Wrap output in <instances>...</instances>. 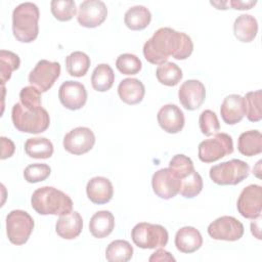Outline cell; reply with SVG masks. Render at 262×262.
<instances>
[{"mask_svg":"<svg viewBox=\"0 0 262 262\" xmlns=\"http://www.w3.org/2000/svg\"><path fill=\"white\" fill-rule=\"evenodd\" d=\"M193 50L191 38L171 28H160L143 45V55L152 64L166 62L169 56L175 59H186Z\"/></svg>","mask_w":262,"mask_h":262,"instance_id":"1","label":"cell"},{"mask_svg":"<svg viewBox=\"0 0 262 262\" xmlns=\"http://www.w3.org/2000/svg\"><path fill=\"white\" fill-rule=\"evenodd\" d=\"M32 208L40 215H66L73 211V201L63 191L43 186L36 189L31 198Z\"/></svg>","mask_w":262,"mask_h":262,"instance_id":"2","label":"cell"},{"mask_svg":"<svg viewBox=\"0 0 262 262\" xmlns=\"http://www.w3.org/2000/svg\"><path fill=\"white\" fill-rule=\"evenodd\" d=\"M39 8L32 2L17 5L12 12V33L23 43L33 42L39 33Z\"/></svg>","mask_w":262,"mask_h":262,"instance_id":"3","label":"cell"},{"mask_svg":"<svg viewBox=\"0 0 262 262\" xmlns=\"http://www.w3.org/2000/svg\"><path fill=\"white\" fill-rule=\"evenodd\" d=\"M11 120L18 131L31 134L44 132L50 124V118L45 108L41 106L35 110H28L20 102H16L12 106Z\"/></svg>","mask_w":262,"mask_h":262,"instance_id":"4","label":"cell"},{"mask_svg":"<svg viewBox=\"0 0 262 262\" xmlns=\"http://www.w3.org/2000/svg\"><path fill=\"white\" fill-rule=\"evenodd\" d=\"M249 165L238 159H232L211 167L209 175L218 185H236L249 176Z\"/></svg>","mask_w":262,"mask_h":262,"instance_id":"5","label":"cell"},{"mask_svg":"<svg viewBox=\"0 0 262 262\" xmlns=\"http://www.w3.org/2000/svg\"><path fill=\"white\" fill-rule=\"evenodd\" d=\"M131 237L133 243L141 249H158L167 245L169 234L160 224L140 222L133 227Z\"/></svg>","mask_w":262,"mask_h":262,"instance_id":"6","label":"cell"},{"mask_svg":"<svg viewBox=\"0 0 262 262\" xmlns=\"http://www.w3.org/2000/svg\"><path fill=\"white\" fill-rule=\"evenodd\" d=\"M34 220L28 212L12 210L6 216V234L9 242L16 246L26 244L34 229Z\"/></svg>","mask_w":262,"mask_h":262,"instance_id":"7","label":"cell"},{"mask_svg":"<svg viewBox=\"0 0 262 262\" xmlns=\"http://www.w3.org/2000/svg\"><path fill=\"white\" fill-rule=\"evenodd\" d=\"M233 152V141L226 133H216L212 138L199 144V159L203 163H213Z\"/></svg>","mask_w":262,"mask_h":262,"instance_id":"8","label":"cell"},{"mask_svg":"<svg viewBox=\"0 0 262 262\" xmlns=\"http://www.w3.org/2000/svg\"><path fill=\"white\" fill-rule=\"evenodd\" d=\"M60 64L56 61L41 59L30 72L29 83L41 93L48 91L60 75Z\"/></svg>","mask_w":262,"mask_h":262,"instance_id":"9","label":"cell"},{"mask_svg":"<svg viewBox=\"0 0 262 262\" xmlns=\"http://www.w3.org/2000/svg\"><path fill=\"white\" fill-rule=\"evenodd\" d=\"M208 234L217 241L235 242L244 235V225L236 218L222 216L214 220L208 226Z\"/></svg>","mask_w":262,"mask_h":262,"instance_id":"10","label":"cell"},{"mask_svg":"<svg viewBox=\"0 0 262 262\" xmlns=\"http://www.w3.org/2000/svg\"><path fill=\"white\" fill-rule=\"evenodd\" d=\"M237 211L247 219H257L262 211V187L251 184L245 187L237 199Z\"/></svg>","mask_w":262,"mask_h":262,"instance_id":"11","label":"cell"},{"mask_svg":"<svg viewBox=\"0 0 262 262\" xmlns=\"http://www.w3.org/2000/svg\"><path fill=\"white\" fill-rule=\"evenodd\" d=\"M95 143V135L90 128L77 127L68 132L63 137V147L73 155H83L92 149Z\"/></svg>","mask_w":262,"mask_h":262,"instance_id":"12","label":"cell"},{"mask_svg":"<svg viewBox=\"0 0 262 262\" xmlns=\"http://www.w3.org/2000/svg\"><path fill=\"white\" fill-rule=\"evenodd\" d=\"M154 192L163 200H169L179 193L181 180L169 168H163L154 173L151 178Z\"/></svg>","mask_w":262,"mask_h":262,"instance_id":"13","label":"cell"},{"mask_svg":"<svg viewBox=\"0 0 262 262\" xmlns=\"http://www.w3.org/2000/svg\"><path fill=\"white\" fill-rule=\"evenodd\" d=\"M106 5L100 0H85L79 5L78 23L85 28H96L106 18Z\"/></svg>","mask_w":262,"mask_h":262,"instance_id":"14","label":"cell"},{"mask_svg":"<svg viewBox=\"0 0 262 262\" xmlns=\"http://www.w3.org/2000/svg\"><path fill=\"white\" fill-rule=\"evenodd\" d=\"M58 98L64 107L71 111H77L85 105L87 101V91L82 83L70 80L60 85Z\"/></svg>","mask_w":262,"mask_h":262,"instance_id":"15","label":"cell"},{"mask_svg":"<svg viewBox=\"0 0 262 262\" xmlns=\"http://www.w3.org/2000/svg\"><path fill=\"white\" fill-rule=\"evenodd\" d=\"M178 98L184 108L194 111L205 101L206 88L199 80H187L181 84L178 90Z\"/></svg>","mask_w":262,"mask_h":262,"instance_id":"16","label":"cell"},{"mask_svg":"<svg viewBox=\"0 0 262 262\" xmlns=\"http://www.w3.org/2000/svg\"><path fill=\"white\" fill-rule=\"evenodd\" d=\"M160 127L170 134L180 132L184 127V114L176 104H165L157 115Z\"/></svg>","mask_w":262,"mask_h":262,"instance_id":"17","label":"cell"},{"mask_svg":"<svg viewBox=\"0 0 262 262\" xmlns=\"http://www.w3.org/2000/svg\"><path fill=\"white\" fill-rule=\"evenodd\" d=\"M222 120L227 125H234L246 116L245 98L238 94H230L224 98L220 106Z\"/></svg>","mask_w":262,"mask_h":262,"instance_id":"18","label":"cell"},{"mask_svg":"<svg viewBox=\"0 0 262 262\" xmlns=\"http://www.w3.org/2000/svg\"><path fill=\"white\" fill-rule=\"evenodd\" d=\"M86 193L88 199L96 205L108 203L114 194L112 182L102 176L91 178L86 185Z\"/></svg>","mask_w":262,"mask_h":262,"instance_id":"19","label":"cell"},{"mask_svg":"<svg viewBox=\"0 0 262 262\" xmlns=\"http://www.w3.org/2000/svg\"><path fill=\"white\" fill-rule=\"evenodd\" d=\"M203 245V237L200 231L192 226H184L175 234L176 249L184 254L198 251Z\"/></svg>","mask_w":262,"mask_h":262,"instance_id":"20","label":"cell"},{"mask_svg":"<svg viewBox=\"0 0 262 262\" xmlns=\"http://www.w3.org/2000/svg\"><path fill=\"white\" fill-rule=\"evenodd\" d=\"M82 229L83 219L76 211L59 216V219L55 224L56 233L64 239L76 238L81 233Z\"/></svg>","mask_w":262,"mask_h":262,"instance_id":"21","label":"cell"},{"mask_svg":"<svg viewBox=\"0 0 262 262\" xmlns=\"http://www.w3.org/2000/svg\"><path fill=\"white\" fill-rule=\"evenodd\" d=\"M145 93L143 83L136 78L123 79L118 86V94L121 100L127 104L139 103Z\"/></svg>","mask_w":262,"mask_h":262,"instance_id":"22","label":"cell"},{"mask_svg":"<svg viewBox=\"0 0 262 262\" xmlns=\"http://www.w3.org/2000/svg\"><path fill=\"white\" fill-rule=\"evenodd\" d=\"M115 227L114 215L106 210L93 214L89 222V230L96 238H104L110 235Z\"/></svg>","mask_w":262,"mask_h":262,"instance_id":"23","label":"cell"},{"mask_svg":"<svg viewBox=\"0 0 262 262\" xmlns=\"http://www.w3.org/2000/svg\"><path fill=\"white\" fill-rule=\"evenodd\" d=\"M258 33L257 19L250 14H241L233 23V34L235 38L244 43L255 39Z\"/></svg>","mask_w":262,"mask_h":262,"instance_id":"24","label":"cell"},{"mask_svg":"<svg viewBox=\"0 0 262 262\" xmlns=\"http://www.w3.org/2000/svg\"><path fill=\"white\" fill-rule=\"evenodd\" d=\"M151 20V13L145 6L135 5L130 7L124 15L126 27L132 31L145 29Z\"/></svg>","mask_w":262,"mask_h":262,"instance_id":"25","label":"cell"},{"mask_svg":"<svg viewBox=\"0 0 262 262\" xmlns=\"http://www.w3.org/2000/svg\"><path fill=\"white\" fill-rule=\"evenodd\" d=\"M238 151L247 157L259 155L262 151V134L258 130L243 132L237 140Z\"/></svg>","mask_w":262,"mask_h":262,"instance_id":"26","label":"cell"},{"mask_svg":"<svg viewBox=\"0 0 262 262\" xmlns=\"http://www.w3.org/2000/svg\"><path fill=\"white\" fill-rule=\"evenodd\" d=\"M25 151L30 158L48 159L53 154V144L46 137L29 138L25 142Z\"/></svg>","mask_w":262,"mask_h":262,"instance_id":"27","label":"cell"},{"mask_svg":"<svg viewBox=\"0 0 262 262\" xmlns=\"http://www.w3.org/2000/svg\"><path fill=\"white\" fill-rule=\"evenodd\" d=\"M114 81V71L107 63H100L93 70L91 76V84L94 90L99 92L107 91L112 88Z\"/></svg>","mask_w":262,"mask_h":262,"instance_id":"28","label":"cell"},{"mask_svg":"<svg viewBox=\"0 0 262 262\" xmlns=\"http://www.w3.org/2000/svg\"><path fill=\"white\" fill-rule=\"evenodd\" d=\"M133 256V248L129 242L116 239L105 250V258L110 262H127Z\"/></svg>","mask_w":262,"mask_h":262,"instance_id":"29","label":"cell"},{"mask_svg":"<svg viewBox=\"0 0 262 262\" xmlns=\"http://www.w3.org/2000/svg\"><path fill=\"white\" fill-rule=\"evenodd\" d=\"M90 67V57L82 51H74L66 58V68L73 77H83Z\"/></svg>","mask_w":262,"mask_h":262,"instance_id":"30","label":"cell"},{"mask_svg":"<svg viewBox=\"0 0 262 262\" xmlns=\"http://www.w3.org/2000/svg\"><path fill=\"white\" fill-rule=\"evenodd\" d=\"M158 81L166 86H175L182 79L181 69L172 61H166L158 66L156 71Z\"/></svg>","mask_w":262,"mask_h":262,"instance_id":"31","label":"cell"},{"mask_svg":"<svg viewBox=\"0 0 262 262\" xmlns=\"http://www.w3.org/2000/svg\"><path fill=\"white\" fill-rule=\"evenodd\" d=\"M19 64L20 59L17 54L8 50L0 51V79L2 86L10 79L12 72L19 68Z\"/></svg>","mask_w":262,"mask_h":262,"instance_id":"32","label":"cell"},{"mask_svg":"<svg viewBox=\"0 0 262 262\" xmlns=\"http://www.w3.org/2000/svg\"><path fill=\"white\" fill-rule=\"evenodd\" d=\"M244 98L246 101V116L248 120L251 122H259L262 119L261 90L248 92Z\"/></svg>","mask_w":262,"mask_h":262,"instance_id":"33","label":"cell"},{"mask_svg":"<svg viewBox=\"0 0 262 262\" xmlns=\"http://www.w3.org/2000/svg\"><path fill=\"white\" fill-rule=\"evenodd\" d=\"M50 7L52 15L60 21L72 19L77 12L76 3L73 0H52Z\"/></svg>","mask_w":262,"mask_h":262,"instance_id":"34","label":"cell"},{"mask_svg":"<svg viewBox=\"0 0 262 262\" xmlns=\"http://www.w3.org/2000/svg\"><path fill=\"white\" fill-rule=\"evenodd\" d=\"M203 189V179L201 175L193 170L187 177L181 180V186L179 189V193L186 198L192 199L196 196Z\"/></svg>","mask_w":262,"mask_h":262,"instance_id":"35","label":"cell"},{"mask_svg":"<svg viewBox=\"0 0 262 262\" xmlns=\"http://www.w3.org/2000/svg\"><path fill=\"white\" fill-rule=\"evenodd\" d=\"M169 169L175 174L177 178L182 180L194 170V167L190 158L184 155L178 154V155H175L170 160Z\"/></svg>","mask_w":262,"mask_h":262,"instance_id":"36","label":"cell"},{"mask_svg":"<svg viewBox=\"0 0 262 262\" xmlns=\"http://www.w3.org/2000/svg\"><path fill=\"white\" fill-rule=\"evenodd\" d=\"M116 67L123 75H135L139 73L142 68L141 60L135 54L123 53L118 56Z\"/></svg>","mask_w":262,"mask_h":262,"instance_id":"37","label":"cell"},{"mask_svg":"<svg viewBox=\"0 0 262 262\" xmlns=\"http://www.w3.org/2000/svg\"><path fill=\"white\" fill-rule=\"evenodd\" d=\"M51 173V168L47 164L35 163L27 166L24 170V177L29 183H37L46 180Z\"/></svg>","mask_w":262,"mask_h":262,"instance_id":"38","label":"cell"},{"mask_svg":"<svg viewBox=\"0 0 262 262\" xmlns=\"http://www.w3.org/2000/svg\"><path fill=\"white\" fill-rule=\"evenodd\" d=\"M199 125L202 133L206 136L216 134L220 130V124L217 115L211 110H205L201 113L199 118Z\"/></svg>","mask_w":262,"mask_h":262,"instance_id":"39","label":"cell"},{"mask_svg":"<svg viewBox=\"0 0 262 262\" xmlns=\"http://www.w3.org/2000/svg\"><path fill=\"white\" fill-rule=\"evenodd\" d=\"M20 103L28 110L41 107V92L34 86H26L19 92Z\"/></svg>","mask_w":262,"mask_h":262,"instance_id":"40","label":"cell"},{"mask_svg":"<svg viewBox=\"0 0 262 262\" xmlns=\"http://www.w3.org/2000/svg\"><path fill=\"white\" fill-rule=\"evenodd\" d=\"M1 146H2V150H1V159L2 160L10 158L14 154L15 145L12 142V140H10L9 138L2 136L1 137Z\"/></svg>","mask_w":262,"mask_h":262,"instance_id":"41","label":"cell"},{"mask_svg":"<svg viewBox=\"0 0 262 262\" xmlns=\"http://www.w3.org/2000/svg\"><path fill=\"white\" fill-rule=\"evenodd\" d=\"M149 261H175V258L166 250L158 249L155 253L149 257Z\"/></svg>","mask_w":262,"mask_h":262,"instance_id":"42","label":"cell"},{"mask_svg":"<svg viewBox=\"0 0 262 262\" xmlns=\"http://www.w3.org/2000/svg\"><path fill=\"white\" fill-rule=\"evenodd\" d=\"M257 3L256 0L254 1H241V0H231L228 2V4L233 8L237 10H246L251 9L253 6H255Z\"/></svg>","mask_w":262,"mask_h":262,"instance_id":"43","label":"cell"}]
</instances>
